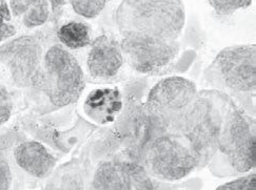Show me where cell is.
<instances>
[{
  "label": "cell",
  "mask_w": 256,
  "mask_h": 190,
  "mask_svg": "<svg viewBox=\"0 0 256 190\" xmlns=\"http://www.w3.org/2000/svg\"><path fill=\"white\" fill-rule=\"evenodd\" d=\"M57 37L70 49H80L91 44V28L84 22L71 21L59 27Z\"/></svg>",
  "instance_id": "15"
},
{
  "label": "cell",
  "mask_w": 256,
  "mask_h": 190,
  "mask_svg": "<svg viewBox=\"0 0 256 190\" xmlns=\"http://www.w3.org/2000/svg\"><path fill=\"white\" fill-rule=\"evenodd\" d=\"M84 75L77 59L62 45L48 48L42 66V89L53 105L76 102L84 89Z\"/></svg>",
  "instance_id": "2"
},
{
  "label": "cell",
  "mask_w": 256,
  "mask_h": 190,
  "mask_svg": "<svg viewBox=\"0 0 256 190\" xmlns=\"http://www.w3.org/2000/svg\"><path fill=\"white\" fill-rule=\"evenodd\" d=\"M0 62L19 87H42V46L34 36H20L0 46Z\"/></svg>",
  "instance_id": "6"
},
{
  "label": "cell",
  "mask_w": 256,
  "mask_h": 190,
  "mask_svg": "<svg viewBox=\"0 0 256 190\" xmlns=\"http://www.w3.org/2000/svg\"><path fill=\"white\" fill-rule=\"evenodd\" d=\"M10 9L30 28L44 24L50 16L48 0H10Z\"/></svg>",
  "instance_id": "14"
},
{
  "label": "cell",
  "mask_w": 256,
  "mask_h": 190,
  "mask_svg": "<svg viewBox=\"0 0 256 190\" xmlns=\"http://www.w3.org/2000/svg\"><path fill=\"white\" fill-rule=\"evenodd\" d=\"M208 3L216 14L228 16L240 9L248 8L252 3V0H208Z\"/></svg>",
  "instance_id": "17"
},
{
  "label": "cell",
  "mask_w": 256,
  "mask_h": 190,
  "mask_svg": "<svg viewBox=\"0 0 256 190\" xmlns=\"http://www.w3.org/2000/svg\"><path fill=\"white\" fill-rule=\"evenodd\" d=\"M17 29L12 23V13L6 0H0V42L16 35Z\"/></svg>",
  "instance_id": "18"
},
{
  "label": "cell",
  "mask_w": 256,
  "mask_h": 190,
  "mask_svg": "<svg viewBox=\"0 0 256 190\" xmlns=\"http://www.w3.org/2000/svg\"><path fill=\"white\" fill-rule=\"evenodd\" d=\"M13 100L8 89L0 83V125L6 123L12 116Z\"/></svg>",
  "instance_id": "20"
},
{
  "label": "cell",
  "mask_w": 256,
  "mask_h": 190,
  "mask_svg": "<svg viewBox=\"0 0 256 190\" xmlns=\"http://www.w3.org/2000/svg\"><path fill=\"white\" fill-rule=\"evenodd\" d=\"M14 158L17 165L30 176L44 179L50 175L56 165V159L39 142L28 141L19 144Z\"/></svg>",
  "instance_id": "13"
},
{
  "label": "cell",
  "mask_w": 256,
  "mask_h": 190,
  "mask_svg": "<svg viewBox=\"0 0 256 190\" xmlns=\"http://www.w3.org/2000/svg\"><path fill=\"white\" fill-rule=\"evenodd\" d=\"M52 6V11L54 14H58V12L62 11V6L64 5V0H48Z\"/></svg>",
  "instance_id": "22"
},
{
  "label": "cell",
  "mask_w": 256,
  "mask_h": 190,
  "mask_svg": "<svg viewBox=\"0 0 256 190\" xmlns=\"http://www.w3.org/2000/svg\"><path fill=\"white\" fill-rule=\"evenodd\" d=\"M144 160L149 173L162 181H178L198 167L189 146L172 135L154 139L148 145Z\"/></svg>",
  "instance_id": "5"
},
{
  "label": "cell",
  "mask_w": 256,
  "mask_h": 190,
  "mask_svg": "<svg viewBox=\"0 0 256 190\" xmlns=\"http://www.w3.org/2000/svg\"><path fill=\"white\" fill-rule=\"evenodd\" d=\"M218 190H256V175L255 173L248 176L240 177L231 182L222 184L216 188Z\"/></svg>",
  "instance_id": "19"
},
{
  "label": "cell",
  "mask_w": 256,
  "mask_h": 190,
  "mask_svg": "<svg viewBox=\"0 0 256 190\" xmlns=\"http://www.w3.org/2000/svg\"><path fill=\"white\" fill-rule=\"evenodd\" d=\"M198 96V87L191 80L180 76L168 77L151 88L146 107L162 127L176 133Z\"/></svg>",
  "instance_id": "3"
},
{
  "label": "cell",
  "mask_w": 256,
  "mask_h": 190,
  "mask_svg": "<svg viewBox=\"0 0 256 190\" xmlns=\"http://www.w3.org/2000/svg\"><path fill=\"white\" fill-rule=\"evenodd\" d=\"M12 185L11 168L4 160L0 159V190L10 189Z\"/></svg>",
  "instance_id": "21"
},
{
  "label": "cell",
  "mask_w": 256,
  "mask_h": 190,
  "mask_svg": "<svg viewBox=\"0 0 256 190\" xmlns=\"http://www.w3.org/2000/svg\"><path fill=\"white\" fill-rule=\"evenodd\" d=\"M222 126V121L214 104L198 96L176 132L186 140L198 167H204L218 149Z\"/></svg>",
  "instance_id": "4"
},
{
  "label": "cell",
  "mask_w": 256,
  "mask_h": 190,
  "mask_svg": "<svg viewBox=\"0 0 256 190\" xmlns=\"http://www.w3.org/2000/svg\"><path fill=\"white\" fill-rule=\"evenodd\" d=\"M115 23L122 38L178 41L186 24V8L182 0H122Z\"/></svg>",
  "instance_id": "1"
},
{
  "label": "cell",
  "mask_w": 256,
  "mask_h": 190,
  "mask_svg": "<svg viewBox=\"0 0 256 190\" xmlns=\"http://www.w3.org/2000/svg\"><path fill=\"white\" fill-rule=\"evenodd\" d=\"M70 3L77 15L94 19L104 11L106 0H70Z\"/></svg>",
  "instance_id": "16"
},
{
  "label": "cell",
  "mask_w": 256,
  "mask_h": 190,
  "mask_svg": "<svg viewBox=\"0 0 256 190\" xmlns=\"http://www.w3.org/2000/svg\"><path fill=\"white\" fill-rule=\"evenodd\" d=\"M92 188L100 190H137L154 189L155 185L148 172L138 164L109 161L97 167Z\"/></svg>",
  "instance_id": "10"
},
{
  "label": "cell",
  "mask_w": 256,
  "mask_h": 190,
  "mask_svg": "<svg viewBox=\"0 0 256 190\" xmlns=\"http://www.w3.org/2000/svg\"><path fill=\"white\" fill-rule=\"evenodd\" d=\"M122 95L117 87H100L88 93L84 102V112L97 124L114 122L122 111Z\"/></svg>",
  "instance_id": "12"
},
{
  "label": "cell",
  "mask_w": 256,
  "mask_h": 190,
  "mask_svg": "<svg viewBox=\"0 0 256 190\" xmlns=\"http://www.w3.org/2000/svg\"><path fill=\"white\" fill-rule=\"evenodd\" d=\"M120 43L110 36H98L91 43L86 66L94 78L108 79L114 77L124 64Z\"/></svg>",
  "instance_id": "11"
},
{
  "label": "cell",
  "mask_w": 256,
  "mask_h": 190,
  "mask_svg": "<svg viewBox=\"0 0 256 190\" xmlns=\"http://www.w3.org/2000/svg\"><path fill=\"white\" fill-rule=\"evenodd\" d=\"M220 152L238 173L255 168V133L240 109L233 108L226 118L218 139Z\"/></svg>",
  "instance_id": "7"
},
{
  "label": "cell",
  "mask_w": 256,
  "mask_h": 190,
  "mask_svg": "<svg viewBox=\"0 0 256 190\" xmlns=\"http://www.w3.org/2000/svg\"><path fill=\"white\" fill-rule=\"evenodd\" d=\"M226 87L236 93H255L256 45L236 44L226 47L212 64Z\"/></svg>",
  "instance_id": "8"
},
{
  "label": "cell",
  "mask_w": 256,
  "mask_h": 190,
  "mask_svg": "<svg viewBox=\"0 0 256 190\" xmlns=\"http://www.w3.org/2000/svg\"><path fill=\"white\" fill-rule=\"evenodd\" d=\"M124 59L136 72L150 74L168 66L180 53L178 41L149 38H122Z\"/></svg>",
  "instance_id": "9"
}]
</instances>
